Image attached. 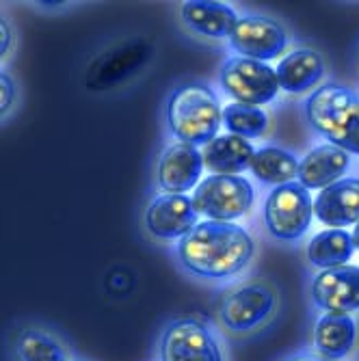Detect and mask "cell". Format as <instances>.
I'll list each match as a JSON object with an SVG mask.
<instances>
[{"label": "cell", "instance_id": "1", "mask_svg": "<svg viewBox=\"0 0 359 361\" xmlns=\"http://www.w3.org/2000/svg\"><path fill=\"white\" fill-rule=\"evenodd\" d=\"M255 245L236 223L202 221L178 243L182 267L204 279H227L247 269Z\"/></svg>", "mask_w": 359, "mask_h": 361}, {"label": "cell", "instance_id": "2", "mask_svg": "<svg viewBox=\"0 0 359 361\" xmlns=\"http://www.w3.org/2000/svg\"><path fill=\"white\" fill-rule=\"evenodd\" d=\"M310 126L331 145L359 156V95L342 85L327 82L305 100Z\"/></svg>", "mask_w": 359, "mask_h": 361}, {"label": "cell", "instance_id": "3", "mask_svg": "<svg viewBox=\"0 0 359 361\" xmlns=\"http://www.w3.org/2000/svg\"><path fill=\"white\" fill-rule=\"evenodd\" d=\"M167 121L178 141L190 145H208L219 137L223 109L208 85L190 82L178 87L167 104Z\"/></svg>", "mask_w": 359, "mask_h": 361}, {"label": "cell", "instance_id": "4", "mask_svg": "<svg viewBox=\"0 0 359 361\" xmlns=\"http://www.w3.org/2000/svg\"><path fill=\"white\" fill-rule=\"evenodd\" d=\"M154 54V44L147 42L145 37H133L123 39L102 54H97L85 76V87L87 91L102 93L109 91L128 78H133L139 70L152 61Z\"/></svg>", "mask_w": 359, "mask_h": 361}, {"label": "cell", "instance_id": "5", "mask_svg": "<svg viewBox=\"0 0 359 361\" xmlns=\"http://www.w3.org/2000/svg\"><path fill=\"white\" fill-rule=\"evenodd\" d=\"M197 214L210 221L234 223L253 206V186L241 176H210L202 180L190 197Z\"/></svg>", "mask_w": 359, "mask_h": 361}, {"label": "cell", "instance_id": "6", "mask_svg": "<svg viewBox=\"0 0 359 361\" xmlns=\"http://www.w3.org/2000/svg\"><path fill=\"white\" fill-rule=\"evenodd\" d=\"M314 216V202L310 190L290 182L271 190L264 204V223L269 232L279 240H297L301 238Z\"/></svg>", "mask_w": 359, "mask_h": 361}, {"label": "cell", "instance_id": "7", "mask_svg": "<svg viewBox=\"0 0 359 361\" xmlns=\"http://www.w3.org/2000/svg\"><path fill=\"white\" fill-rule=\"evenodd\" d=\"M219 80L223 91L230 93L241 104L264 106L279 93L277 72L271 65L245 56H232L225 61Z\"/></svg>", "mask_w": 359, "mask_h": 361}, {"label": "cell", "instance_id": "8", "mask_svg": "<svg viewBox=\"0 0 359 361\" xmlns=\"http://www.w3.org/2000/svg\"><path fill=\"white\" fill-rule=\"evenodd\" d=\"M160 361H223V353L206 322L178 318L162 331Z\"/></svg>", "mask_w": 359, "mask_h": 361}, {"label": "cell", "instance_id": "9", "mask_svg": "<svg viewBox=\"0 0 359 361\" xmlns=\"http://www.w3.org/2000/svg\"><path fill=\"white\" fill-rule=\"evenodd\" d=\"M275 305L277 294L269 283L249 281L227 294L219 316L230 331L245 334L269 320L275 312Z\"/></svg>", "mask_w": 359, "mask_h": 361}, {"label": "cell", "instance_id": "10", "mask_svg": "<svg viewBox=\"0 0 359 361\" xmlns=\"http://www.w3.org/2000/svg\"><path fill=\"white\" fill-rule=\"evenodd\" d=\"M230 46L245 59L269 61L281 56L288 46V35L281 24L264 16H245L230 35Z\"/></svg>", "mask_w": 359, "mask_h": 361}, {"label": "cell", "instance_id": "11", "mask_svg": "<svg viewBox=\"0 0 359 361\" xmlns=\"http://www.w3.org/2000/svg\"><path fill=\"white\" fill-rule=\"evenodd\" d=\"M312 301L324 314L359 312V267H336L320 271L312 281Z\"/></svg>", "mask_w": 359, "mask_h": 361}, {"label": "cell", "instance_id": "12", "mask_svg": "<svg viewBox=\"0 0 359 361\" xmlns=\"http://www.w3.org/2000/svg\"><path fill=\"white\" fill-rule=\"evenodd\" d=\"M195 225H197V210L186 195L165 192L156 197L145 210L147 232L160 240H182Z\"/></svg>", "mask_w": 359, "mask_h": 361}, {"label": "cell", "instance_id": "13", "mask_svg": "<svg viewBox=\"0 0 359 361\" xmlns=\"http://www.w3.org/2000/svg\"><path fill=\"white\" fill-rule=\"evenodd\" d=\"M202 169L206 167L200 147L178 141L160 154L156 178L165 192L184 195L193 186H197V180L202 178Z\"/></svg>", "mask_w": 359, "mask_h": 361}, {"label": "cell", "instance_id": "14", "mask_svg": "<svg viewBox=\"0 0 359 361\" xmlns=\"http://www.w3.org/2000/svg\"><path fill=\"white\" fill-rule=\"evenodd\" d=\"M316 219L331 229H342L359 223V180L342 178L322 188L314 200Z\"/></svg>", "mask_w": 359, "mask_h": 361}, {"label": "cell", "instance_id": "15", "mask_svg": "<svg viewBox=\"0 0 359 361\" xmlns=\"http://www.w3.org/2000/svg\"><path fill=\"white\" fill-rule=\"evenodd\" d=\"M351 165V154L331 145L322 143L305 154L299 162V184L308 190H322L340 182Z\"/></svg>", "mask_w": 359, "mask_h": 361}, {"label": "cell", "instance_id": "16", "mask_svg": "<svg viewBox=\"0 0 359 361\" xmlns=\"http://www.w3.org/2000/svg\"><path fill=\"white\" fill-rule=\"evenodd\" d=\"M275 72L279 89H284L290 95H301L320 85L324 72H327V65H324V59L318 50L297 48L279 61Z\"/></svg>", "mask_w": 359, "mask_h": 361}, {"label": "cell", "instance_id": "17", "mask_svg": "<svg viewBox=\"0 0 359 361\" xmlns=\"http://www.w3.org/2000/svg\"><path fill=\"white\" fill-rule=\"evenodd\" d=\"M180 16L190 30L210 39H230L232 30L241 20L232 7L223 3H210V0H190V3H184L180 7Z\"/></svg>", "mask_w": 359, "mask_h": 361}, {"label": "cell", "instance_id": "18", "mask_svg": "<svg viewBox=\"0 0 359 361\" xmlns=\"http://www.w3.org/2000/svg\"><path fill=\"white\" fill-rule=\"evenodd\" d=\"M204 167L212 176H241L251 169V160L255 156L253 145L247 139L236 135H219L202 149Z\"/></svg>", "mask_w": 359, "mask_h": 361}, {"label": "cell", "instance_id": "19", "mask_svg": "<svg viewBox=\"0 0 359 361\" xmlns=\"http://www.w3.org/2000/svg\"><path fill=\"white\" fill-rule=\"evenodd\" d=\"M314 344L322 359L340 361L357 344V322L351 314H324L314 329Z\"/></svg>", "mask_w": 359, "mask_h": 361}, {"label": "cell", "instance_id": "20", "mask_svg": "<svg viewBox=\"0 0 359 361\" xmlns=\"http://www.w3.org/2000/svg\"><path fill=\"white\" fill-rule=\"evenodd\" d=\"M355 253L353 234L344 229H324L316 234L308 245V259L320 271L344 267Z\"/></svg>", "mask_w": 359, "mask_h": 361}, {"label": "cell", "instance_id": "21", "mask_svg": "<svg viewBox=\"0 0 359 361\" xmlns=\"http://www.w3.org/2000/svg\"><path fill=\"white\" fill-rule=\"evenodd\" d=\"M299 158L281 147H262L257 149L253 160H251V171L253 176L264 182V184H273L284 186L290 184L295 178H299Z\"/></svg>", "mask_w": 359, "mask_h": 361}, {"label": "cell", "instance_id": "22", "mask_svg": "<svg viewBox=\"0 0 359 361\" xmlns=\"http://www.w3.org/2000/svg\"><path fill=\"white\" fill-rule=\"evenodd\" d=\"M16 355L20 361H68V350L42 329H22L16 338Z\"/></svg>", "mask_w": 359, "mask_h": 361}, {"label": "cell", "instance_id": "23", "mask_svg": "<svg viewBox=\"0 0 359 361\" xmlns=\"http://www.w3.org/2000/svg\"><path fill=\"white\" fill-rule=\"evenodd\" d=\"M223 126L230 130V135H236L241 139H257L267 133L269 128V115L251 104L232 102L223 109Z\"/></svg>", "mask_w": 359, "mask_h": 361}, {"label": "cell", "instance_id": "24", "mask_svg": "<svg viewBox=\"0 0 359 361\" xmlns=\"http://www.w3.org/2000/svg\"><path fill=\"white\" fill-rule=\"evenodd\" d=\"M0 82H3V113L9 111L11 102H13V80L9 78V74L3 72V76H0Z\"/></svg>", "mask_w": 359, "mask_h": 361}, {"label": "cell", "instance_id": "25", "mask_svg": "<svg viewBox=\"0 0 359 361\" xmlns=\"http://www.w3.org/2000/svg\"><path fill=\"white\" fill-rule=\"evenodd\" d=\"M286 361H329V359H322L320 355H308V353H301V355H295V357H288Z\"/></svg>", "mask_w": 359, "mask_h": 361}, {"label": "cell", "instance_id": "26", "mask_svg": "<svg viewBox=\"0 0 359 361\" xmlns=\"http://www.w3.org/2000/svg\"><path fill=\"white\" fill-rule=\"evenodd\" d=\"M9 24L7 22H3V50H0V54H7V50H9Z\"/></svg>", "mask_w": 359, "mask_h": 361}, {"label": "cell", "instance_id": "27", "mask_svg": "<svg viewBox=\"0 0 359 361\" xmlns=\"http://www.w3.org/2000/svg\"><path fill=\"white\" fill-rule=\"evenodd\" d=\"M353 243H355V249L359 251V223H357L355 229H353Z\"/></svg>", "mask_w": 359, "mask_h": 361}]
</instances>
